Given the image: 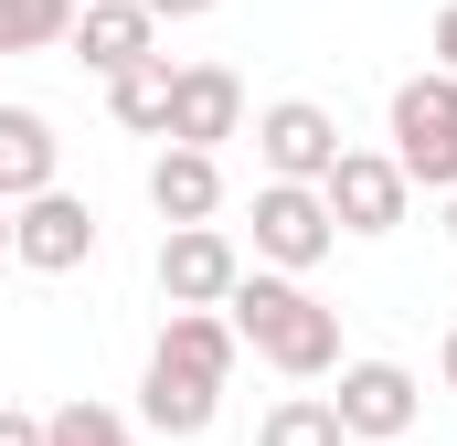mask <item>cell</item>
I'll list each match as a JSON object with an SVG mask.
<instances>
[{
  "label": "cell",
  "mask_w": 457,
  "mask_h": 446,
  "mask_svg": "<svg viewBox=\"0 0 457 446\" xmlns=\"http://www.w3.org/2000/svg\"><path fill=\"white\" fill-rule=\"evenodd\" d=\"M234 340L266 361V372H287V383H330L341 372V309L309 287V277H287V266H245L224 298Z\"/></svg>",
  "instance_id": "6da1fadb"
},
{
  "label": "cell",
  "mask_w": 457,
  "mask_h": 446,
  "mask_svg": "<svg viewBox=\"0 0 457 446\" xmlns=\"http://www.w3.org/2000/svg\"><path fill=\"white\" fill-rule=\"evenodd\" d=\"M383 138H394V170H404L415 192H436V202L457 192V75H447V64H426V75L394 86Z\"/></svg>",
  "instance_id": "7a4b0ae2"
},
{
  "label": "cell",
  "mask_w": 457,
  "mask_h": 446,
  "mask_svg": "<svg viewBox=\"0 0 457 446\" xmlns=\"http://www.w3.org/2000/svg\"><path fill=\"white\" fill-rule=\"evenodd\" d=\"M96 244H107V223L64 181L32 192V202H11V266H32V277H75V266H96Z\"/></svg>",
  "instance_id": "3957f363"
},
{
  "label": "cell",
  "mask_w": 457,
  "mask_h": 446,
  "mask_svg": "<svg viewBox=\"0 0 457 446\" xmlns=\"http://www.w3.org/2000/svg\"><path fill=\"white\" fill-rule=\"evenodd\" d=\"M320 202H330V223H341V234H361V244H372V234H394V223H404L415 181L394 170V149H351V138H341V160L320 170Z\"/></svg>",
  "instance_id": "277c9868"
},
{
  "label": "cell",
  "mask_w": 457,
  "mask_h": 446,
  "mask_svg": "<svg viewBox=\"0 0 457 446\" xmlns=\"http://www.w3.org/2000/svg\"><path fill=\"white\" fill-rule=\"evenodd\" d=\"M330 244H341V223H330V202H320V181H255V266L309 277Z\"/></svg>",
  "instance_id": "5b68a950"
},
{
  "label": "cell",
  "mask_w": 457,
  "mask_h": 446,
  "mask_svg": "<svg viewBox=\"0 0 457 446\" xmlns=\"http://www.w3.org/2000/svg\"><path fill=\"white\" fill-rule=\"evenodd\" d=\"M330 383H341L330 404H341L351 446H394V436H415V415H426V383H415L404 361H341Z\"/></svg>",
  "instance_id": "8992f818"
},
{
  "label": "cell",
  "mask_w": 457,
  "mask_h": 446,
  "mask_svg": "<svg viewBox=\"0 0 457 446\" xmlns=\"http://www.w3.org/2000/svg\"><path fill=\"white\" fill-rule=\"evenodd\" d=\"M245 277V244L224 223H160V298L170 309H224Z\"/></svg>",
  "instance_id": "52a82bcc"
},
{
  "label": "cell",
  "mask_w": 457,
  "mask_h": 446,
  "mask_svg": "<svg viewBox=\"0 0 457 446\" xmlns=\"http://www.w3.org/2000/svg\"><path fill=\"white\" fill-rule=\"evenodd\" d=\"M255 160H266V181H320L341 160V117L320 96H277V107H255Z\"/></svg>",
  "instance_id": "ba28073f"
},
{
  "label": "cell",
  "mask_w": 457,
  "mask_h": 446,
  "mask_svg": "<svg viewBox=\"0 0 457 446\" xmlns=\"http://www.w3.org/2000/svg\"><path fill=\"white\" fill-rule=\"evenodd\" d=\"M160 138H192V149L245 138V75L234 64H170V128Z\"/></svg>",
  "instance_id": "9c48e42d"
},
{
  "label": "cell",
  "mask_w": 457,
  "mask_h": 446,
  "mask_svg": "<svg viewBox=\"0 0 457 446\" xmlns=\"http://www.w3.org/2000/svg\"><path fill=\"white\" fill-rule=\"evenodd\" d=\"M213 415H224V383H213V372H181V361L149 351V372H138V425L170 436V446H192V436H213Z\"/></svg>",
  "instance_id": "30bf717a"
},
{
  "label": "cell",
  "mask_w": 457,
  "mask_h": 446,
  "mask_svg": "<svg viewBox=\"0 0 457 446\" xmlns=\"http://www.w3.org/2000/svg\"><path fill=\"white\" fill-rule=\"evenodd\" d=\"M64 54H75L86 75H117V64L160 54V11H149V0H75V32H64Z\"/></svg>",
  "instance_id": "8fae6325"
},
{
  "label": "cell",
  "mask_w": 457,
  "mask_h": 446,
  "mask_svg": "<svg viewBox=\"0 0 457 446\" xmlns=\"http://www.w3.org/2000/svg\"><path fill=\"white\" fill-rule=\"evenodd\" d=\"M149 213L160 223H213L224 213V149L160 138V160H149Z\"/></svg>",
  "instance_id": "7c38bea8"
},
{
  "label": "cell",
  "mask_w": 457,
  "mask_h": 446,
  "mask_svg": "<svg viewBox=\"0 0 457 446\" xmlns=\"http://www.w3.org/2000/svg\"><path fill=\"white\" fill-rule=\"evenodd\" d=\"M54 181H64V138H54V117L0 96V202H32V192H54Z\"/></svg>",
  "instance_id": "4fadbf2b"
},
{
  "label": "cell",
  "mask_w": 457,
  "mask_h": 446,
  "mask_svg": "<svg viewBox=\"0 0 457 446\" xmlns=\"http://www.w3.org/2000/svg\"><path fill=\"white\" fill-rule=\"evenodd\" d=\"M149 351H160V361H181V372H213V383H234V361H245V340H234L224 309H170Z\"/></svg>",
  "instance_id": "5bb4252c"
},
{
  "label": "cell",
  "mask_w": 457,
  "mask_h": 446,
  "mask_svg": "<svg viewBox=\"0 0 457 446\" xmlns=\"http://www.w3.org/2000/svg\"><path fill=\"white\" fill-rule=\"evenodd\" d=\"M107 117H117V128H138V138H160V128H170V54L117 64V75H107Z\"/></svg>",
  "instance_id": "9a60e30c"
},
{
  "label": "cell",
  "mask_w": 457,
  "mask_h": 446,
  "mask_svg": "<svg viewBox=\"0 0 457 446\" xmlns=\"http://www.w3.org/2000/svg\"><path fill=\"white\" fill-rule=\"evenodd\" d=\"M255 446H351V436H341V404L330 393H277L266 425H255Z\"/></svg>",
  "instance_id": "2e32d148"
},
{
  "label": "cell",
  "mask_w": 457,
  "mask_h": 446,
  "mask_svg": "<svg viewBox=\"0 0 457 446\" xmlns=\"http://www.w3.org/2000/svg\"><path fill=\"white\" fill-rule=\"evenodd\" d=\"M43 446H149V425L117 415V404H86V393H75V404L43 415Z\"/></svg>",
  "instance_id": "e0dca14e"
},
{
  "label": "cell",
  "mask_w": 457,
  "mask_h": 446,
  "mask_svg": "<svg viewBox=\"0 0 457 446\" xmlns=\"http://www.w3.org/2000/svg\"><path fill=\"white\" fill-rule=\"evenodd\" d=\"M75 32V0H0V64L11 54H64Z\"/></svg>",
  "instance_id": "ac0fdd59"
},
{
  "label": "cell",
  "mask_w": 457,
  "mask_h": 446,
  "mask_svg": "<svg viewBox=\"0 0 457 446\" xmlns=\"http://www.w3.org/2000/svg\"><path fill=\"white\" fill-rule=\"evenodd\" d=\"M0 446H43V415H21V404H0Z\"/></svg>",
  "instance_id": "d6986e66"
},
{
  "label": "cell",
  "mask_w": 457,
  "mask_h": 446,
  "mask_svg": "<svg viewBox=\"0 0 457 446\" xmlns=\"http://www.w3.org/2000/svg\"><path fill=\"white\" fill-rule=\"evenodd\" d=\"M426 54H436V64H447V75H457V0H447V11H436V32H426Z\"/></svg>",
  "instance_id": "ffe728a7"
},
{
  "label": "cell",
  "mask_w": 457,
  "mask_h": 446,
  "mask_svg": "<svg viewBox=\"0 0 457 446\" xmlns=\"http://www.w3.org/2000/svg\"><path fill=\"white\" fill-rule=\"evenodd\" d=\"M149 11H160V32H170V21H203V11H224V0H149Z\"/></svg>",
  "instance_id": "44dd1931"
},
{
  "label": "cell",
  "mask_w": 457,
  "mask_h": 446,
  "mask_svg": "<svg viewBox=\"0 0 457 446\" xmlns=\"http://www.w3.org/2000/svg\"><path fill=\"white\" fill-rule=\"evenodd\" d=\"M447 393H457V330H447Z\"/></svg>",
  "instance_id": "7402d4cb"
},
{
  "label": "cell",
  "mask_w": 457,
  "mask_h": 446,
  "mask_svg": "<svg viewBox=\"0 0 457 446\" xmlns=\"http://www.w3.org/2000/svg\"><path fill=\"white\" fill-rule=\"evenodd\" d=\"M0 255H11V202H0Z\"/></svg>",
  "instance_id": "603a6c76"
},
{
  "label": "cell",
  "mask_w": 457,
  "mask_h": 446,
  "mask_svg": "<svg viewBox=\"0 0 457 446\" xmlns=\"http://www.w3.org/2000/svg\"><path fill=\"white\" fill-rule=\"evenodd\" d=\"M447 244H457V192H447Z\"/></svg>",
  "instance_id": "cb8c5ba5"
}]
</instances>
